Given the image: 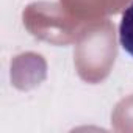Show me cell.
<instances>
[{
  "mask_svg": "<svg viewBox=\"0 0 133 133\" xmlns=\"http://www.w3.org/2000/svg\"><path fill=\"white\" fill-rule=\"evenodd\" d=\"M119 42L121 47L133 56V2L122 13L119 24Z\"/></svg>",
  "mask_w": 133,
  "mask_h": 133,
  "instance_id": "1",
  "label": "cell"
}]
</instances>
